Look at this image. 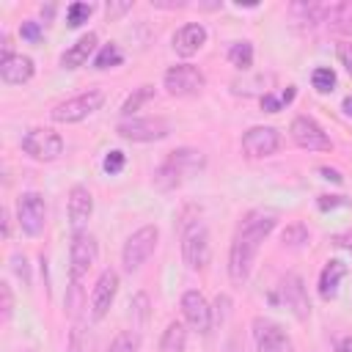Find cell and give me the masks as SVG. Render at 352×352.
<instances>
[{"label": "cell", "mask_w": 352, "mask_h": 352, "mask_svg": "<svg viewBox=\"0 0 352 352\" xmlns=\"http://www.w3.org/2000/svg\"><path fill=\"white\" fill-rule=\"evenodd\" d=\"M319 173H324V179H333V182H341V173L338 170H333V168H319Z\"/></svg>", "instance_id": "47"}, {"label": "cell", "mask_w": 352, "mask_h": 352, "mask_svg": "<svg viewBox=\"0 0 352 352\" xmlns=\"http://www.w3.org/2000/svg\"><path fill=\"white\" fill-rule=\"evenodd\" d=\"M0 41H3L0 47H3V60H6V58H11V55H14V52H11V36H8V33H3V38H0Z\"/></svg>", "instance_id": "46"}, {"label": "cell", "mask_w": 352, "mask_h": 352, "mask_svg": "<svg viewBox=\"0 0 352 352\" xmlns=\"http://www.w3.org/2000/svg\"><path fill=\"white\" fill-rule=\"evenodd\" d=\"M22 151L30 154L38 162H52L63 154V138L50 126L28 129L25 138H22Z\"/></svg>", "instance_id": "7"}, {"label": "cell", "mask_w": 352, "mask_h": 352, "mask_svg": "<svg viewBox=\"0 0 352 352\" xmlns=\"http://www.w3.org/2000/svg\"><path fill=\"white\" fill-rule=\"evenodd\" d=\"M82 305H85L82 286H80L77 278H72V283H69V289H66V314H69V316H77Z\"/></svg>", "instance_id": "31"}, {"label": "cell", "mask_w": 352, "mask_h": 352, "mask_svg": "<svg viewBox=\"0 0 352 352\" xmlns=\"http://www.w3.org/2000/svg\"><path fill=\"white\" fill-rule=\"evenodd\" d=\"M311 82H314V88H316L319 94H330V91L336 88V72L327 69V66H319V69H314Z\"/></svg>", "instance_id": "33"}, {"label": "cell", "mask_w": 352, "mask_h": 352, "mask_svg": "<svg viewBox=\"0 0 352 352\" xmlns=\"http://www.w3.org/2000/svg\"><path fill=\"white\" fill-rule=\"evenodd\" d=\"M182 256L190 270H204L212 258V239L209 228L201 220H192L182 234Z\"/></svg>", "instance_id": "6"}, {"label": "cell", "mask_w": 352, "mask_h": 352, "mask_svg": "<svg viewBox=\"0 0 352 352\" xmlns=\"http://www.w3.org/2000/svg\"><path fill=\"white\" fill-rule=\"evenodd\" d=\"M349 201L344 195H319V209H333V206H346Z\"/></svg>", "instance_id": "42"}, {"label": "cell", "mask_w": 352, "mask_h": 352, "mask_svg": "<svg viewBox=\"0 0 352 352\" xmlns=\"http://www.w3.org/2000/svg\"><path fill=\"white\" fill-rule=\"evenodd\" d=\"M261 107H264L267 113H278V110L283 107V102H280V96H272V94L267 91V94H261Z\"/></svg>", "instance_id": "41"}, {"label": "cell", "mask_w": 352, "mask_h": 352, "mask_svg": "<svg viewBox=\"0 0 352 352\" xmlns=\"http://www.w3.org/2000/svg\"><path fill=\"white\" fill-rule=\"evenodd\" d=\"M336 352H352V336L341 338V341H338V346H336Z\"/></svg>", "instance_id": "49"}, {"label": "cell", "mask_w": 352, "mask_h": 352, "mask_svg": "<svg viewBox=\"0 0 352 352\" xmlns=\"http://www.w3.org/2000/svg\"><path fill=\"white\" fill-rule=\"evenodd\" d=\"M182 314L187 319V324L198 333H209L214 316H212V305L206 302V297L198 289H187L182 294Z\"/></svg>", "instance_id": "16"}, {"label": "cell", "mask_w": 352, "mask_h": 352, "mask_svg": "<svg viewBox=\"0 0 352 352\" xmlns=\"http://www.w3.org/2000/svg\"><path fill=\"white\" fill-rule=\"evenodd\" d=\"M66 212H69V223L72 231H85L91 214H94V195L85 184H74L69 190V201H66Z\"/></svg>", "instance_id": "17"}, {"label": "cell", "mask_w": 352, "mask_h": 352, "mask_svg": "<svg viewBox=\"0 0 352 352\" xmlns=\"http://www.w3.org/2000/svg\"><path fill=\"white\" fill-rule=\"evenodd\" d=\"M330 242L338 245V248H349V250H352V234H349V231H346V234H333Z\"/></svg>", "instance_id": "43"}, {"label": "cell", "mask_w": 352, "mask_h": 352, "mask_svg": "<svg viewBox=\"0 0 352 352\" xmlns=\"http://www.w3.org/2000/svg\"><path fill=\"white\" fill-rule=\"evenodd\" d=\"M102 104H104V94L99 88H88V91H82V94H77V96L55 104L50 116L58 124H77V121L88 118L91 113H96Z\"/></svg>", "instance_id": "5"}, {"label": "cell", "mask_w": 352, "mask_h": 352, "mask_svg": "<svg viewBox=\"0 0 352 352\" xmlns=\"http://www.w3.org/2000/svg\"><path fill=\"white\" fill-rule=\"evenodd\" d=\"M280 143L283 140H280V132L275 126H250L242 135V151L250 160H264V157L278 154Z\"/></svg>", "instance_id": "13"}, {"label": "cell", "mask_w": 352, "mask_h": 352, "mask_svg": "<svg viewBox=\"0 0 352 352\" xmlns=\"http://www.w3.org/2000/svg\"><path fill=\"white\" fill-rule=\"evenodd\" d=\"M0 300H3V322H8L14 316V294H11V286L6 280L0 283Z\"/></svg>", "instance_id": "38"}, {"label": "cell", "mask_w": 352, "mask_h": 352, "mask_svg": "<svg viewBox=\"0 0 352 352\" xmlns=\"http://www.w3.org/2000/svg\"><path fill=\"white\" fill-rule=\"evenodd\" d=\"M294 94H297V91H294V85H289V88L280 94V102H283V104H289V102L294 99Z\"/></svg>", "instance_id": "50"}, {"label": "cell", "mask_w": 352, "mask_h": 352, "mask_svg": "<svg viewBox=\"0 0 352 352\" xmlns=\"http://www.w3.org/2000/svg\"><path fill=\"white\" fill-rule=\"evenodd\" d=\"M160 242V228L157 226H140L138 231H132L121 248V264L126 272H138L154 253Z\"/></svg>", "instance_id": "3"}, {"label": "cell", "mask_w": 352, "mask_h": 352, "mask_svg": "<svg viewBox=\"0 0 352 352\" xmlns=\"http://www.w3.org/2000/svg\"><path fill=\"white\" fill-rule=\"evenodd\" d=\"M151 6H154V8H165V11H173V8H184L187 3H182V0H176V3H165V0H151Z\"/></svg>", "instance_id": "44"}, {"label": "cell", "mask_w": 352, "mask_h": 352, "mask_svg": "<svg viewBox=\"0 0 352 352\" xmlns=\"http://www.w3.org/2000/svg\"><path fill=\"white\" fill-rule=\"evenodd\" d=\"M16 223L28 236H38L47 226V204L44 195L36 190H28L16 198Z\"/></svg>", "instance_id": "9"}, {"label": "cell", "mask_w": 352, "mask_h": 352, "mask_svg": "<svg viewBox=\"0 0 352 352\" xmlns=\"http://www.w3.org/2000/svg\"><path fill=\"white\" fill-rule=\"evenodd\" d=\"M187 346V330L179 319L168 322V327L162 330V338H160V352H184Z\"/></svg>", "instance_id": "23"}, {"label": "cell", "mask_w": 352, "mask_h": 352, "mask_svg": "<svg viewBox=\"0 0 352 352\" xmlns=\"http://www.w3.org/2000/svg\"><path fill=\"white\" fill-rule=\"evenodd\" d=\"M132 0H110V3H104V16H107V22H116L118 16H124L126 11H132Z\"/></svg>", "instance_id": "35"}, {"label": "cell", "mask_w": 352, "mask_h": 352, "mask_svg": "<svg viewBox=\"0 0 352 352\" xmlns=\"http://www.w3.org/2000/svg\"><path fill=\"white\" fill-rule=\"evenodd\" d=\"M52 11H55V6H41V14L44 16H52Z\"/></svg>", "instance_id": "52"}, {"label": "cell", "mask_w": 352, "mask_h": 352, "mask_svg": "<svg viewBox=\"0 0 352 352\" xmlns=\"http://www.w3.org/2000/svg\"><path fill=\"white\" fill-rule=\"evenodd\" d=\"M308 228L302 226V223H292V226H286L283 228V234H280V242L286 245V248H302L305 242H308Z\"/></svg>", "instance_id": "30"}, {"label": "cell", "mask_w": 352, "mask_h": 352, "mask_svg": "<svg viewBox=\"0 0 352 352\" xmlns=\"http://www.w3.org/2000/svg\"><path fill=\"white\" fill-rule=\"evenodd\" d=\"M226 352H245V344H242V338H239V336H231V338H228V346H226Z\"/></svg>", "instance_id": "45"}, {"label": "cell", "mask_w": 352, "mask_h": 352, "mask_svg": "<svg viewBox=\"0 0 352 352\" xmlns=\"http://www.w3.org/2000/svg\"><path fill=\"white\" fill-rule=\"evenodd\" d=\"M228 60L231 66H236L239 72H248L253 66V44L250 41H234L228 47Z\"/></svg>", "instance_id": "27"}, {"label": "cell", "mask_w": 352, "mask_h": 352, "mask_svg": "<svg viewBox=\"0 0 352 352\" xmlns=\"http://www.w3.org/2000/svg\"><path fill=\"white\" fill-rule=\"evenodd\" d=\"M11 270L19 275V280L25 283V286H30V272H28V258L22 256V253H14L11 256Z\"/></svg>", "instance_id": "37"}, {"label": "cell", "mask_w": 352, "mask_h": 352, "mask_svg": "<svg viewBox=\"0 0 352 352\" xmlns=\"http://www.w3.org/2000/svg\"><path fill=\"white\" fill-rule=\"evenodd\" d=\"M275 297L280 300V305H283V308H289V311H292V316H294V319L305 322V319L311 316L308 292H305V286H302V278H300V275H286V278L280 280V286H278V294H275Z\"/></svg>", "instance_id": "14"}, {"label": "cell", "mask_w": 352, "mask_h": 352, "mask_svg": "<svg viewBox=\"0 0 352 352\" xmlns=\"http://www.w3.org/2000/svg\"><path fill=\"white\" fill-rule=\"evenodd\" d=\"M66 352H96V336H94V330L85 327L82 322H74V327L69 330Z\"/></svg>", "instance_id": "24"}, {"label": "cell", "mask_w": 352, "mask_h": 352, "mask_svg": "<svg viewBox=\"0 0 352 352\" xmlns=\"http://www.w3.org/2000/svg\"><path fill=\"white\" fill-rule=\"evenodd\" d=\"M116 132H118V138L132 140V143H151V140L168 138L170 135V124L162 116H148V118L132 116V118H121Z\"/></svg>", "instance_id": "4"}, {"label": "cell", "mask_w": 352, "mask_h": 352, "mask_svg": "<svg viewBox=\"0 0 352 352\" xmlns=\"http://www.w3.org/2000/svg\"><path fill=\"white\" fill-rule=\"evenodd\" d=\"M162 85H165V91H168L170 96H195V94H201V88L206 85V77H204V72H201L198 66H192V63H176V66H170V69L165 72Z\"/></svg>", "instance_id": "10"}, {"label": "cell", "mask_w": 352, "mask_h": 352, "mask_svg": "<svg viewBox=\"0 0 352 352\" xmlns=\"http://www.w3.org/2000/svg\"><path fill=\"white\" fill-rule=\"evenodd\" d=\"M151 96H154V85H138V88L124 99V104H121V116H124V118H132L146 102H151Z\"/></svg>", "instance_id": "26"}, {"label": "cell", "mask_w": 352, "mask_h": 352, "mask_svg": "<svg viewBox=\"0 0 352 352\" xmlns=\"http://www.w3.org/2000/svg\"><path fill=\"white\" fill-rule=\"evenodd\" d=\"M278 223V214L270 212V209H250L239 226H236V234L231 239V248H228V278L242 286L248 278H250V270H253V261H256V253L261 248V242L272 234Z\"/></svg>", "instance_id": "1"}, {"label": "cell", "mask_w": 352, "mask_h": 352, "mask_svg": "<svg viewBox=\"0 0 352 352\" xmlns=\"http://www.w3.org/2000/svg\"><path fill=\"white\" fill-rule=\"evenodd\" d=\"M336 55H338V60H341V66L352 74V41H341L338 47H336Z\"/></svg>", "instance_id": "40"}, {"label": "cell", "mask_w": 352, "mask_h": 352, "mask_svg": "<svg viewBox=\"0 0 352 352\" xmlns=\"http://www.w3.org/2000/svg\"><path fill=\"white\" fill-rule=\"evenodd\" d=\"M322 22L336 30V33H352V0H344V3H324V14H322Z\"/></svg>", "instance_id": "22"}, {"label": "cell", "mask_w": 352, "mask_h": 352, "mask_svg": "<svg viewBox=\"0 0 352 352\" xmlns=\"http://www.w3.org/2000/svg\"><path fill=\"white\" fill-rule=\"evenodd\" d=\"M124 165H126V154H124L121 148H113V151H107V154H104V162H102L104 173L116 176V173H121V170H124Z\"/></svg>", "instance_id": "34"}, {"label": "cell", "mask_w": 352, "mask_h": 352, "mask_svg": "<svg viewBox=\"0 0 352 352\" xmlns=\"http://www.w3.org/2000/svg\"><path fill=\"white\" fill-rule=\"evenodd\" d=\"M121 60H124V55H121L118 44H104L94 58V69H110V66H118Z\"/></svg>", "instance_id": "29"}, {"label": "cell", "mask_w": 352, "mask_h": 352, "mask_svg": "<svg viewBox=\"0 0 352 352\" xmlns=\"http://www.w3.org/2000/svg\"><path fill=\"white\" fill-rule=\"evenodd\" d=\"M289 135L305 151H330L333 148V140L311 116H294L289 124Z\"/></svg>", "instance_id": "12"}, {"label": "cell", "mask_w": 352, "mask_h": 352, "mask_svg": "<svg viewBox=\"0 0 352 352\" xmlns=\"http://www.w3.org/2000/svg\"><path fill=\"white\" fill-rule=\"evenodd\" d=\"M96 256H99V245H96V236L88 234V231H74L72 234V242H69V272L72 278L82 280L88 275V270L96 264Z\"/></svg>", "instance_id": "11"}, {"label": "cell", "mask_w": 352, "mask_h": 352, "mask_svg": "<svg viewBox=\"0 0 352 352\" xmlns=\"http://www.w3.org/2000/svg\"><path fill=\"white\" fill-rule=\"evenodd\" d=\"M341 107H344V113H346V116H352V96H346Z\"/></svg>", "instance_id": "51"}, {"label": "cell", "mask_w": 352, "mask_h": 352, "mask_svg": "<svg viewBox=\"0 0 352 352\" xmlns=\"http://www.w3.org/2000/svg\"><path fill=\"white\" fill-rule=\"evenodd\" d=\"M91 14H94V6L91 3H72L66 8V25L69 28H80L82 22H88Z\"/></svg>", "instance_id": "32"}, {"label": "cell", "mask_w": 352, "mask_h": 352, "mask_svg": "<svg viewBox=\"0 0 352 352\" xmlns=\"http://www.w3.org/2000/svg\"><path fill=\"white\" fill-rule=\"evenodd\" d=\"M253 344L256 352H294V344L289 333L270 316H253Z\"/></svg>", "instance_id": "8"}, {"label": "cell", "mask_w": 352, "mask_h": 352, "mask_svg": "<svg viewBox=\"0 0 352 352\" xmlns=\"http://www.w3.org/2000/svg\"><path fill=\"white\" fill-rule=\"evenodd\" d=\"M107 352H140V336L135 330H124V333H118L113 338Z\"/></svg>", "instance_id": "28"}, {"label": "cell", "mask_w": 352, "mask_h": 352, "mask_svg": "<svg viewBox=\"0 0 352 352\" xmlns=\"http://www.w3.org/2000/svg\"><path fill=\"white\" fill-rule=\"evenodd\" d=\"M33 74H36V63L30 55H11V58L0 60V77L8 85H22Z\"/></svg>", "instance_id": "19"}, {"label": "cell", "mask_w": 352, "mask_h": 352, "mask_svg": "<svg viewBox=\"0 0 352 352\" xmlns=\"http://www.w3.org/2000/svg\"><path fill=\"white\" fill-rule=\"evenodd\" d=\"M206 44V28L201 22H187L173 33V50L182 58H192Z\"/></svg>", "instance_id": "18"}, {"label": "cell", "mask_w": 352, "mask_h": 352, "mask_svg": "<svg viewBox=\"0 0 352 352\" xmlns=\"http://www.w3.org/2000/svg\"><path fill=\"white\" fill-rule=\"evenodd\" d=\"M148 316H151V300H148L146 292H138V294L132 297V302H129V319H132L135 333L148 324Z\"/></svg>", "instance_id": "25"}, {"label": "cell", "mask_w": 352, "mask_h": 352, "mask_svg": "<svg viewBox=\"0 0 352 352\" xmlns=\"http://www.w3.org/2000/svg\"><path fill=\"white\" fill-rule=\"evenodd\" d=\"M94 50H96V33L88 30V33H82V36L60 55V66H63V69H80V66L88 63V58H91Z\"/></svg>", "instance_id": "20"}, {"label": "cell", "mask_w": 352, "mask_h": 352, "mask_svg": "<svg viewBox=\"0 0 352 352\" xmlns=\"http://www.w3.org/2000/svg\"><path fill=\"white\" fill-rule=\"evenodd\" d=\"M0 214H3V236L8 239V236H11V220H8V209H3Z\"/></svg>", "instance_id": "48"}, {"label": "cell", "mask_w": 352, "mask_h": 352, "mask_svg": "<svg viewBox=\"0 0 352 352\" xmlns=\"http://www.w3.org/2000/svg\"><path fill=\"white\" fill-rule=\"evenodd\" d=\"M228 311H231V297H228V294H217V297H214V308H212L214 322H223V319L228 316Z\"/></svg>", "instance_id": "39"}, {"label": "cell", "mask_w": 352, "mask_h": 352, "mask_svg": "<svg viewBox=\"0 0 352 352\" xmlns=\"http://www.w3.org/2000/svg\"><path fill=\"white\" fill-rule=\"evenodd\" d=\"M344 275H346V264L341 258H330L319 272V297L333 300L338 294V286H341Z\"/></svg>", "instance_id": "21"}, {"label": "cell", "mask_w": 352, "mask_h": 352, "mask_svg": "<svg viewBox=\"0 0 352 352\" xmlns=\"http://www.w3.org/2000/svg\"><path fill=\"white\" fill-rule=\"evenodd\" d=\"M19 36H22L25 41H30V44L41 41V22H36V19H25V22L19 25Z\"/></svg>", "instance_id": "36"}, {"label": "cell", "mask_w": 352, "mask_h": 352, "mask_svg": "<svg viewBox=\"0 0 352 352\" xmlns=\"http://www.w3.org/2000/svg\"><path fill=\"white\" fill-rule=\"evenodd\" d=\"M116 294H118V272L116 270H102L96 283H94V292H91V316L96 322L107 316Z\"/></svg>", "instance_id": "15"}, {"label": "cell", "mask_w": 352, "mask_h": 352, "mask_svg": "<svg viewBox=\"0 0 352 352\" xmlns=\"http://www.w3.org/2000/svg\"><path fill=\"white\" fill-rule=\"evenodd\" d=\"M204 165H206L204 151L190 148V146L176 148V151H170V154L165 157V162L157 168V173H154V187H157V190H162V192L176 190L187 176L198 173Z\"/></svg>", "instance_id": "2"}]
</instances>
